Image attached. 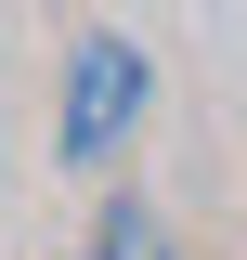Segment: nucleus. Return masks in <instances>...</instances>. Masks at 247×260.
Returning a JSON list of instances; mask_svg holds the SVG:
<instances>
[{"label": "nucleus", "instance_id": "1", "mask_svg": "<svg viewBox=\"0 0 247 260\" xmlns=\"http://www.w3.org/2000/svg\"><path fill=\"white\" fill-rule=\"evenodd\" d=\"M130 117H143V52L130 39H78V65H65V156H117Z\"/></svg>", "mask_w": 247, "mask_h": 260}, {"label": "nucleus", "instance_id": "2", "mask_svg": "<svg viewBox=\"0 0 247 260\" xmlns=\"http://www.w3.org/2000/svg\"><path fill=\"white\" fill-rule=\"evenodd\" d=\"M91 260H169V234H156V221H143V208H117V221H104V234H91Z\"/></svg>", "mask_w": 247, "mask_h": 260}]
</instances>
